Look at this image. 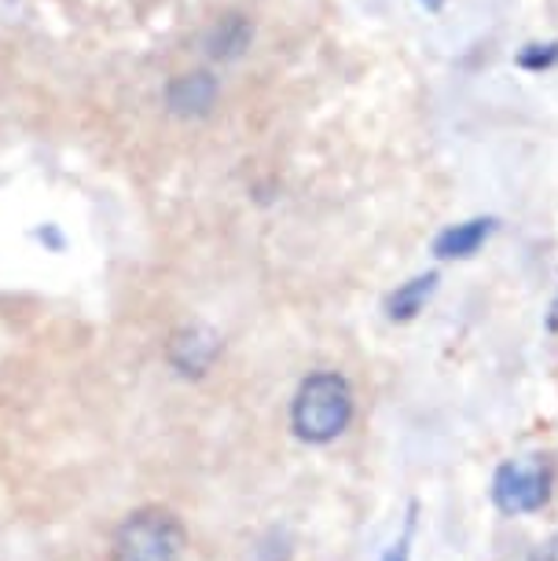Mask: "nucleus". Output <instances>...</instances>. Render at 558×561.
Returning <instances> with one entry per match:
<instances>
[{"instance_id":"7ed1b4c3","label":"nucleus","mask_w":558,"mask_h":561,"mask_svg":"<svg viewBox=\"0 0 558 561\" xmlns=\"http://www.w3.org/2000/svg\"><path fill=\"white\" fill-rule=\"evenodd\" d=\"M551 495V473L540 459H511L492 473V503L503 514H536Z\"/></svg>"},{"instance_id":"39448f33","label":"nucleus","mask_w":558,"mask_h":561,"mask_svg":"<svg viewBox=\"0 0 558 561\" xmlns=\"http://www.w3.org/2000/svg\"><path fill=\"white\" fill-rule=\"evenodd\" d=\"M497 231V220L492 217H474V220H463V225H452L445 228L441 236L434 239V253L441 261H463V257H474L486 239Z\"/></svg>"},{"instance_id":"9d476101","label":"nucleus","mask_w":558,"mask_h":561,"mask_svg":"<svg viewBox=\"0 0 558 561\" xmlns=\"http://www.w3.org/2000/svg\"><path fill=\"white\" fill-rule=\"evenodd\" d=\"M412 528H415V522H412V517H408V528H405V536L397 539V543L386 550V554H383V561H408V554H412V547H408V543H412Z\"/></svg>"},{"instance_id":"ddd939ff","label":"nucleus","mask_w":558,"mask_h":561,"mask_svg":"<svg viewBox=\"0 0 558 561\" xmlns=\"http://www.w3.org/2000/svg\"><path fill=\"white\" fill-rule=\"evenodd\" d=\"M547 561H551V558H547Z\"/></svg>"},{"instance_id":"9b49d317","label":"nucleus","mask_w":558,"mask_h":561,"mask_svg":"<svg viewBox=\"0 0 558 561\" xmlns=\"http://www.w3.org/2000/svg\"><path fill=\"white\" fill-rule=\"evenodd\" d=\"M547 327H551V331H558V301H555V309H551V320H547Z\"/></svg>"},{"instance_id":"6e6552de","label":"nucleus","mask_w":558,"mask_h":561,"mask_svg":"<svg viewBox=\"0 0 558 561\" xmlns=\"http://www.w3.org/2000/svg\"><path fill=\"white\" fill-rule=\"evenodd\" d=\"M250 37H254V30H250L247 19L243 15H228V19H220V23L214 26L206 48H209V56H214V59H236L239 51L250 45Z\"/></svg>"},{"instance_id":"f8f14e48","label":"nucleus","mask_w":558,"mask_h":561,"mask_svg":"<svg viewBox=\"0 0 558 561\" xmlns=\"http://www.w3.org/2000/svg\"><path fill=\"white\" fill-rule=\"evenodd\" d=\"M423 4L430 8V12H441V4H445V0H423Z\"/></svg>"},{"instance_id":"1a4fd4ad","label":"nucleus","mask_w":558,"mask_h":561,"mask_svg":"<svg viewBox=\"0 0 558 561\" xmlns=\"http://www.w3.org/2000/svg\"><path fill=\"white\" fill-rule=\"evenodd\" d=\"M558 62V41H547V45H525L519 51V67L522 70H547Z\"/></svg>"},{"instance_id":"f03ea898","label":"nucleus","mask_w":558,"mask_h":561,"mask_svg":"<svg viewBox=\"0 0 558 561\" xmlns=\"http://www.w3.org/2000/svg\"><path fill=\"white\" fill-rule=\"evenodd\" d=\"M184 525L162 506H144L129 514L114 533V561H184Z\"/></svg>"},{"instance_id":"20e7f679","label":"nucleus","mask_w":558,"mask_h":561,"mask_svg":"<svg viewBox=\"0 0 558 561\" xmlns=\"http://www.w3.org/2000/svg\"><path fill=\"white\" fill-rule=\"evenodd\" d=\"M217 353H220V342L209 331H203V327L173 334V342H170V364L176 375H184V378L206 375L209 364L217 359Z\"/></svg>"},{"instance_id":"0eeeda50","label":"nucleus","mask_w":558,"mask_h":561,"mask_svg":"<svg viewBox=\"0 0 558 561\" xmlns=\"http://www.w3.org/2000/svg\"><path fill=\"white\" fill-rule=\"evenodd\" d=\"M434 290H437V272L415 275V279L401 283V287H397V290L386 298V316H389L394 323L415 320V316L426 309V301L434 298Z\"/></svg>"},{"instance_id":"423d86ee","label":"nucleus","mask_w":558,"mask_h":561,"mask_svg":"<svg viewBox=\"0 0 558 561\" xmlns=\"http://www.w3.org/2000/svg\"><path fill=\"white\" fill-rule=\"evenodd\" d=\"M166 100H170V111L173 114H184V118H198V114H206L214 107L217 100V81L209 78V73H181L170 92H166Z\"/></svg>"},{"instance_id":"f257e3e1","label":"nucleus","mask_w":558,"mask_h":561,"mask_svg":"<svg viewBox=\"0 0 558 561\" xmlns=\"http://www.w3.org/2000/svg\"><path fill=\"white\" fill-rule=\"evenodd\" d=\"M353 419V393L339 370H316L298 386V397L291 404V426L301 440L331 444L345 433Z\"/></svg>"}]
</instances>
